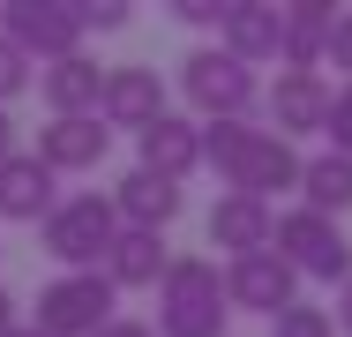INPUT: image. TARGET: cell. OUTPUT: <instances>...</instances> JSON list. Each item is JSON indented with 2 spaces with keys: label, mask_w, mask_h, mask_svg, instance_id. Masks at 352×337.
Segmentation results:
<instances>
[{
  "label": "cell",
  "mask_w": 352,
  "mask_h": 337,
  "mask_svg": "<svg viewBox=\"0 0 352 337\" xmlns=\"http://www.w3.org/2000/svg\"><path fill=\"white\" fill-rule=\"evenodd\" d=\"M180 90L203 120H248L255 113V67H240L225 45H195L180 61Z\"/></svg>",
  "instance_id": "obj_6"
},
{
  "label": "cell",
  "mask_w": 352,
  "mask_h": 337,
  "mask_svg": "<svg viewBox=\"0 0 352 337\" xmlns=\"http://www.w3.org/2000/svg\"><path fill=\"white\" fill-rule=\"evenodd\" d=\"M23 323H15V292H0V337H15Z\"/></svg>",
  "instance_id": "obj_29"
},
{
  "label": "cell",
  "mask_w": 352,
  "mask_h": 337,
  "mask_svg": "<svg viewBox=\"0 0 352 337\" xmlns=\"http://www.w3.org/2000/svg\"><path fill=\"white\" fill-rule=\"evenodd\" d=\"M165 113H173V105H165V83H157V67H142V61L105 67V98H98V120H105V128L142 135L150 120H165Z\"/></svg>",
  "instance_id": "obj_9"
},
{
  "label": "cell",
  "mask_w": 352,
  "mask_h": 337,
  "mask_svg": "<svg viewBox=\"0 0 352 337\" xmlns=\"http://www.w3.org/2000/svg\"><path fill=\"white\" fill-rule=\"evenodd\" d=\"M38 98L53 105V120H82V113H98V98H105V67L90 61V53L53 61V67H38Z\"/></svg>",
  "instance_id": "obj_15"
},
{
  "label": "cell",
  "mask_w": 352,
  "mask_h": 337,
  "mask_svg": "<svg viewBox=\"0 0 352 337\" xmlns=\"http://www.w3.org/2000/svg\"><path fill=\"white\" fill-rule=\"evenodd\" d=\"M82 30H128V0H75Z\"/></svg>",
  "instance_id": "obj_24"
},
{
  "label": "cell",
  "mask_w": 352,
  "mask_h": 337,
  "mask_svg": "<svg viewBox=\"0 0 352 337\" xmlns=\"http://www.w3.org/2000/svg\"><path fill=\"white\" fill-rule=\"evenodd\" d=\"M203 165H217L225 195H248V202L300 188V150L270 128H248V120H203Z\"/></svg>",
  "instance_id": "obj_1"
},
{
  "label": "cell",
  "mask_w": 352,
  "mask_h": 337,
  "mask_svg": "<svg viewBox=\"0 0 352 337\" xmlns=\"http://www.w3.org/2000/svg\"><path fill=\"white\" fill-rule=\"evenodd\" d=\"M38 240L60 270H105L113 240H120V210H113V195H60L53 217L38 225Z\"/></svg>",
  "instance_id": "obj_3"
},
{
  "label": "cell",
  "mask_w": 352,
  "mask_h": 337,
  "mask_svg": "<svg viewBox=\"0 0 352 337\" xmlns=\"http://www.w3.org/2000/svg\"><path fill=\"white\" fill-rule=\"evenodd\" d=\"M322 61H338V67H345V83H352V8H345V15H330V45H322Z\"/></svg>",
  "instance_id": "obj_25"
},
{
  "label": "cell",
  "mask_w": 352,
  "mask_h": 337,
  "mask_svg": "<svg viewBox=\"0 0 352 337\" xmlns=\"http://www.w3.org/2000/svg\"><path fill=\"white\" fill-rule=\"evenodd\" d=\"M0 157H15V120H8V105H0Z\"/></svg>",
  "instance_id": "obj_30"
},
{
  "label": "cell",
  "mask_w": 352,
  "mask_h": 337,
  "mask_svg": "<svg viewBox=\"0 0 352 337\" xmlns=\"http://www.w3.org/2000/svg\"><path fill=\"white\" fill-rule=\"evenodd\" d=\"M300 210H315V217L352 210V157H338V150L300 157Z\"/></svg>",
  "instance_id": "obj_20"
},
{
  "label": "cell",
  "mask_w": 352,
  "mask_h": 337,
  "mask_svg": "<svg viewBox=\"0 0 352 337\" xmlns=\"http://www.w3.org/2000/svg\"><path fill=\"white\" fill-rule=\"evenodd\" d=\"M30 83H38V67L23 61V53H15V45H8V38H0V105H8V98H23V90H30Z\"/></svg>",
  "instance_id": "obj_23"
},
{
  "label": "cell",
  "mask_w": 352,
  "mask_h": 337,
  "mask_svg": "<svg viewBox=\"0 0 352 337\" xmlns=\"http://www.w3.org/2000/svg\"><path fill=\"white\" fill-rule=\"evenodd\" d=\"M285 30H278V67L285 75H315L322 67V45H330V0H285L278 8Z\"/></svg>",
  "instance_id": "obj_14"
},
{
  "label": "cell",
  "mask_w": 352,
  "mask_h": 337,
  "mask_svg": "<svg viewBox=\"0 0 352 337\" xmlns=\"http://www.w3.org/2000/svg\"><path fill=\"white\" fill-rule=\"evenodd\" d=\"M135 165L180 188V180L203 165V120H188V113H165V120H150V128L135 135Z\"/></svg>",
  "instance_id": "obj_11"
},
{
  "label": "cell",
  "mask_w": 352,
  "mask_h": 337,
  "mask_svg": "<svg viewBox=\"0 0 352 337\" xmlns=\"http://www.w3.org/2000/svg\"><path fill=\"white\" fill-rule=\"evenodd\" d=\"M278 30H285L278 8H263V0H232L225 23H217V45H225L240 67H263V61H278Z\"/></svg>",
  "instance_id": "obj_17"
},
{
  "label": "cell",
  "mask_w": 352,
  "mask_h": 337,
  "mask_svg": "<svg viewBox=\"0 0 352 337\" xmlns=\"http://www.w3.org/2000/svg\"><path fill=\"white\" fill-rule=\"evenodd\" d=\"M98 337H150V323H135V315H113V323H105Z\"/></svg>",
  "instance_id": "obj_27"
},
{
  "label": "cell",
  "mask_w": 352,
  "mask_h": 337,
  "mask_svg": "<svg viewBox=\"0 0 352 337\" xmlns=\"http://www.w3.org/2000/svg\"><path fill=\"white\" fill-rule=\"evenodd\" d=\"M180 202H188V188H173V180H157V173H142V165L113 188L120 225H135V232H165V225L180 217Z\"/></svg>",
  "instance_id": "obj_18"
},
{
  "label": "cell",
  "mask_w": 352,
  "mask_h": 337,
  "mask_svg": "<svg viewBox=\"0 0 352 337\" xmlns=\"http://www.w3.org/2000/svg\"><path fill=\"white\" fill-rule=\"evenodd\" d=\"M113 285L105 270H60L45 292H38V337H98L113 323Z\"/></svg>",
  "instance_id": "obj_5"
},
{
  "label": "cell",
  "mask_w": 352,
  "mask_h": 337,
  "mask_svg": "<svg viewBox=\"0 0 352 337\" xmlns=\"http://www.w3.org/2000/svg\"><path fill=\"white\" fill-rule=\"evenodd\" d=\"M105 150H113V128H105L98 113H82V120H45L30 157L60 180V173H98V165H105Z\"/></svg>",
  "instance_id": "obj_10"
},
{
  "label": "cell",
  "mask_w": 352,
  "mask_h": 337,
  "mask_svg": "<svg viewBox=\"0 0 352 337\" xmlns=\"http://www.w3.org/2000/svg\"><path fill=\"white\" fill-rule=\"evenodd\" d=\"M322 113H330V83L322 75H285L270 83V135H322Z\"/></svg>",
  "instance_id": "obj_16"
},
{
  "label": "cell",
  "mask_w": 352,
  "mask_h": 337,
  "mask_svg": "<svg viewBox=\"0 0 352 337\" xmlns=\"http://www.w3.org/2000/svg\"><path fill=\"white\" fill-rule=\"evenodd\" d=\"M53 202H60V180H53L30 150L0 157V217H8V225H45Z\"/></svg>",
  "instance_id": "obj_12"
},
{
  "label": "cell",
  "mask_w": 352,
  "mask_h": 337,
  "mask_svg": "<svg viewBox=\"0 0 352 337\" xmlns=\"http://www.w3.org/2000/svg\"><path fill=\"white\" fill-rule=\"evenodd\" d=\"M15 337H38V330H15Z\"/></svg>",
  "instance_id": "obj_31"
},
{
  "label": "cell",
  "mask_w": 352,
  "mask_h": 337,
  "mask_svg": "<svg viewBox=\"0 0 352 337\" xmlns=\"http://www.w3.org/2000/svg\"><path fill=\"white\" fill-rule=\"evenodd\" d=\"M270 337H338V323H330V307L292 300V307H278V315H270Z\"/></svg>",
  "instance_id": "obj_21"
},
{
  "label": "cell",
  "mask_w": 352,
  "mask_h": 337,
  "mask_svg": "<svg viewBox=\"0 0 352 337\" xmlns=\"http://www.w3.org/2000/svg\"><path fill=\"white\" fill-rule=\"evenodd\" d=\"M173 15H180L188 30H217V23H225V0H173Z\"/></svg>",
  "instance_id": "obj_26"
},
{
  "label": "cell",
  "mask_w": 352,
  "mask_h": 337,
  "mask_svg": "<svg viewBox=\"0 0 352 337\" xmlns=\"http://www.w3.org/2000/svg\"><path fill=\"white\" fill-rule=\"evenodd\" d=\"M278 248L292 277H322V285H345L352 277V240L338 232V217H315V210H285L278 217Z\"/></svg>",
  "instance_id": "obj_7"
},
{
  "label": "cell",
  "mask_w": 352,
  "mask_h": 337,
  "mask_svg": "<svg viewBox=\"0 0 352 337\" xmlns=\"http://www.w3.org/2000/svg\"><path fill=\"white\" fill-rule=\"evenodd\" d=\"M0 38L23 53L30 67H53L82 53V23H75V0H8L0 8Z\"/></svg>",
  "instance_id": "obj_4"
},
{
  "label": "cell",
  "mask_w": 352,
  "mask_h": 337,
  "mask_svg": "<svg viewBox=\"0 0 352 337\" xmlns=\"http://www.w3.org/2000/svg\"><path fill=\"white\" fill-rule=\"evenodd\" d=\"M330 323H338V330L352 337V277H345V285H338V315H330Z\"/></svg>",
  "instance_id": "obj_28"
},
{
  "label": "cell",
  "mask_w": 352,
  "mask_h": 337,
  "mask_svg": "<svg viewBox=\"0 0 352 337\" xmlns=\"http://www.w3.org/2000/svg\"><path fill=\"white\" fill-rule=\"evenodd\" d=\"M173 263V248H165V232H135V225H120V240H113V255H105V285L113 292H135V285H157Z\"/></svg>",
  "instance_id": "obj_19"
},
{
  "label": "cell",
  "mask_w": 352,
  "mask_h": 337,
  "mask_svg": "<svg viewBox=\"0 0 352 337\" xmlns=\"http://www.w3.org/2000/svg\"><path fill=\"white\" fill-rule=\"evenodd\" d=\"M225 270L210 255H173L157 277V323L150 337H225Z\"/></svg>",
  "instance_id": "obj_2"
},
{
  "label": "cell",
  "mask_w": 352,
  "mask_h": 337,
  "mask_svg": "<svg viewBox=\"0 0 352 337\" xmlns=\"http://www.w3.org/2000/svg\"><path fill=\"white\" fill-rule=\"evenodd\" d=\"M322 135H330V150H338V157H352V83H338V90H330Z\"/></svg>",
  "instance_id": "obj_22"
},
{
  "label": "cell",
  "mask_w": 352,
  "mask_h": 337,
  "mask_svg": "<svg viewBox=\"0 0 352 337\" xmlns=\"http://www.w3.org/2000/svg\"><path fill=\"white\" fill-rule=\"evenodd\" d=\"M278 240V210L270 202H248V195H217L210 202V248H225L232 263L240 255H263Z\"/></svg>",
  "instance_id": "obj_13"
},
{
  "label": "cell",
  "mask_w": 352,
  "mask_h": 337,
  "mask_svg": "<svg viewBox=\"0 0 352 337\" xmlns=\"http://www.w3.org/2000/svg\"><path fill=\"white\" fill-rule=\"evenodd\" d=\"M300 300V277L285 263L278 248H263V255H240V263H225V307H248V315H278Z\"/></svg>",
  "instance_id": "obj_8"
}]
</instances>
